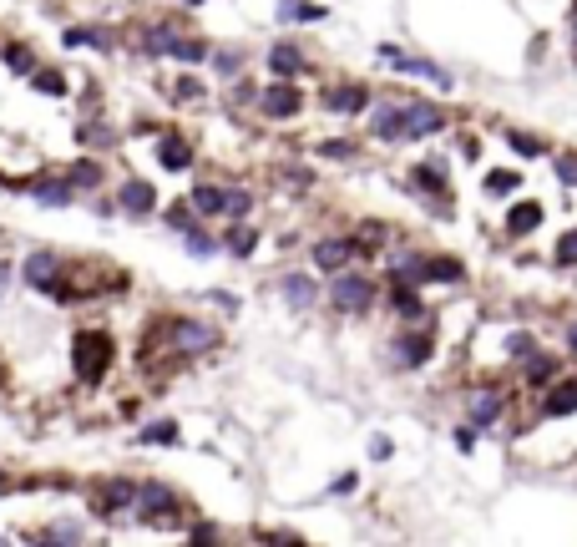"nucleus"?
<instances>
[{"mask_svg":"<svg viewBox=\"0 0 577 547\" xmlns=\"http://www.w3.org/2000/svg\"><path fill=\"white\" fill-rule=\"evenodd\" d=\"M71 355H76V375H81V380H102V370H107V360H112V335L81 330V335L71 340Z\"/></svg>","mask_w":577,"mask_h":547,"instance_id":"nucleus-1","label":"nucleus"},{"mask_svg":"<svg viewBox=\"0 0 577 547\" xmlns=\"http://www.w3.org/2000/svg\"><path fill=\"white\" fill-rule=\"evenodd\" d=\"M329 299H335V309H345V315H360V309H370V299H375V284L365 274H340Z\"/></svg>","mask_w":577,"mask_h":547,"instance_id":"nucleus-2","label":"nucleus"},{"mask_svg":"<svg viewBox=\"0 0 577 547\" xmlns=\"http://www.w3.org/2000/svg\"><path fill=\"white\" fill-rule=\"evenodd\" d=\"M218 345V330L208 320H173V350L178 355H203Z\"/></svg>","mask_w":577,"mask_h":547,"instance_id":"nucleus-3","label":"nucleus"},{"mask_svg":"<svg viewBox=\"0 0 577 547\" xmlns=\"http://www.w3.org/2000/svg\"><path fill=\"white\" fill-rule=\"evenodd\" d=\"M173 507H178V502H173V492L162 487V482H142V487H137V517H142V522L173 517Z\"/></svg>","mask_w":577,"mask_h":547,"instance_id":"nucleus-4","label":"nucleus"},{"mask_svg":"<svg viewBox=\"0 0 577 547\" xmlns=\"http://www.w3.org/2000/svg\"><path fill=\"white\" fill-rule=\"evenodd\" d=\"M431 350H436V340H431L426 330H416V335H400L390 355H395V365H400V370H416V365H426V360H431Z\"/></svg>","mask_w":577,"mask_h":547,"instance_id":"nucleus-5","label":"nucleus"},{"mask_svg":"<svg viewBox=\"0 0 577 547\" xmlns=\"http://www.w3.org/2000/svg\"><path fill=\"white\" fill-rule=\"evenodd\" d=\"M405 122H410V107H395V102H385V107H375V122H370V132H375L380 142H405Z\"/></svg>","mask_w":577,"mask_h":547,"instance_id":"nucleus-6","label":"nucleus"},{"mask_svg":"<svg viewBox=\"0 0 577 547\" xmlns=\"http://www.w3.org/2000/svg\"><path fill=\"white\" fill-rule=\"evenodd\" d=\"M350 259H355V239H324V244H314V269H324V274H340Z\"/></svg>","mask_w":577,"mask_h":547,"instance_id":"nucleus-7","label":"nucleus"},{"mask_svg":"<svg viewBox=\"0 0 577 547\" xmlns=\"http://www.w3.org/2000/svg\"><path fill=\"white\" fill-rule=\"evenodd\" d=\"M380 56L395 61V66L410 71V76H426V82H436V87H451V76H446L441 66H431V61H416V56H405V51H395V46H380Z\"/></svg>","mask_w":577,"mask_h":547,"instance_id":"nucleus-8","label":"nucleus"},{"mask_svg":"<svg viewBox=\"0 0 577 547\" xmlns=\"http://www.w3.org/2000/svg\"><path fill=\"white\" fill-rule=\"evenodd\" d=\"M56 279H61V259L56 254H31L26 259V284L31 289H51L56 294Z\"/></svg>","mask_w":577,"mask_h":547,"instance_id":"nucleus-9","label":"nucleus"},{"mask_svg":"<svg viewBox=\"0 0 577 547\" xmlns=\"http://www.w3.org/2000/svg\"><path fill=\"white\" fill-rule=\"evenodd\" d=\"M324 107H329V112L355 117V112H365V107H370V92H365V87H329V92H324Z\"/></svg>","mask_w":577,"mask_h":547,"instance_id":"nucleus-10","label":"nucleus"},{"mask_svg":"<svg viewBox=\"0 0 577 547\" xmlns=\"http://www.w3.org/2000/svg\"><path fill=\"white\" fill-rule=\"evenodd\" d=\"M259 102H264V112H269V117H294V112L304 107V97H299L289 82H274V87H269Z\"/></svg>","mask_w":577,"mask_h":547,"instance_id":"nucleus-11","label":"nucleus"},{"mask_svg":"<svg viewBox=\"0 0 577 547\" xmlns=\"http://www.w3.org/2000/svg\"><path fill=\"white\" fill-rule=\"evenodd\" d=\"M446 127V117L436 112V107H426V102H410V122H405V137H431V132H441Z\"/></svg>","mask_w":577,"mask_h":547,"instance_id":"nucleus-12","label":"nucleus"},{"mask_svg":"<svg viewBox=\"0 0 577 547\" xmlns=\"http://www.w3.org/2000/svg\"><path fill=\"white\" fill-rule=\"evenodd\" d=\"M572 411H577V380L552 385V396L542 401V416H572Z\"/></svg>","mask_w":577,"mask_h":547,"instance_id":"nucleus-13","label":"nucleus"},{"mask_svg":"<svg viewBox=\"0 0 577 547\" xmlns=\"http://www.w3.org/2000/svg\"><path fill=\"white\" fill-rule=\"evenodd\" d=\"M497 416H502V396H497V390H476V396H471V421H476V431L491 426Z\"/></svg>","mask_w":577,"mask_h":547,"instance_id":"nucleus-14","label":"nucleus"},{"mask_svg":"<svg viewBox=\"0 0 577 547\" xmlns=\"http://www.w3.org/2000/svg\"><path fill=\"white\" fill-rule=\"evenodd\" d=\"M152 203H157V193H152V183H142V178H132V183L122 188V208H127V213H137V218H142V213H152Z\"/></svg>","mask_w":577,"mask_h":547,"instance_id":"nucleus-15","label":"nucleus"},{"mask_svg":"<svg viewBox=\"0 0 577 547\" xmlns=\"http://www.w3.org/2000/svg\"><path fill=\"white\" fill-rule=\"evenodd\" d=\"M284 294H289L294 309H314V299H319V294H314V279H304V274H289V279H284Z\"/></svg>","mask_w":577,"mask_h":547,"instance_id":"nucleus-16","label":"nucleus"},{"mask_svg":"<svg viewBox=\"0 0 577 547\" xmlns=\"http://www.w3.org/2000/svg\"><path fill=\"white\" fill-rule=\"evenodd\" d=\"M162 163H168L173 173H183V168L193 163V147H188L183 137H162Z\"/></svg>","mask_w":577,"mask_h":547,"instance_id":"nucleus-17","label":"nucleus"},{"mask_svg":"<svg viewBox=\"0 0 577 547\" xmlns=\"http://www.w3.org/2000/svg\"><path fill=\"white\" fill-rule=\"evenodd\" d=\"M542 223V208L537 203H517L512 213H507V233H532Z\"/></svg>","mask_w":577,"mask_h":547,"instance_id":"nucleus-18","label":"nucleus"},{"mask_svg":"<svg viewBox=\"0 0 577 547\" xmlns=\"http://www.w3.org/2000/svg\"><path fill=\"white\" fill-rule=\"evenodd\" d=\"M299 66H304V56H299L294 46H274V51H269V71H274V76H294Z\"/></svg>","mask_w":577,"mask_h":547,"instance_id":"nucleus-19","label":"nucleus"},{"mask_svg":"<svg viewBox=\"0 0 577 547\" xmlns=\"http://www.w3.org/2000/svg\"><path fill=\"white\" fill-rule=\"evenodd\" d=\"M127 502H137V487H132V482H107L97 507H102V512H112V507H127Z\"/></svg>","mask_w":577,"mask_h":547,"instance_id":"nucleus-20","label":"nucleus"},{"mask_svg":"<svg viewBox=\"0 0 577 547\" xmlns=\"http://www.w3.org/2000/svg\"><path fill=\"white\" fill-rule=\"evenodd\" d=\"M31 193H36L41 203L61 208V203H71V178H66V183H31Z\"/></svg>","mask_w":577,"mask_h":547,"instance_id":"nucleus-21","label":"nucleus"},{"mask_svg":"<svg viewBox=\"0 0 577 547\" xmlns=\"http://www.w3.org/2000/svg\"><path fill=\"white\" fill-rule=\"evenodd\" d=\"M188 203H193V213H218V208H223V188H208V183H203V188L188 193Z\"/></svg>","mask_w":577,"mask_h":547,"instance_id":"nucleus-22","label":"nucleus"},{"mask_svg":"<svg viewBox=\"0 0 577 547\" xmlns=\"http://www.w3.org/2000/svg\"><path fill=\"white\" fill-rule=\"evenodd\" d=\"M431 279H436V284H456V279H461V264H456V259H426V284H431Z\"/></svg>","mask_w":577,"mask_h":547,"instance_id":"nucleus-23","label":"nucleus"},{"mask_svg":"<svg viewBox=\"0 0 577 547\" xmlns=\"http://www.w3.org/2000/svg\"><path fill=\"white\" fill-rule=\"evenodd\" d=\"M552 375H557V360H547V355L532 350V355H527V380H532V385H547Z\"/></svg>","mask_w":577,"mask_h":547,"instance_id":"nucleus-24","label":"nucleus"},{"mask_svg":"<svg viewBox=\"0 0 577 547\" xmlns=\"http://www.w3.org/2000/svg\"><path fill=\"white\" fill-rule=\"evenodd\" d=\"M284 21H324V6H299V0H279Z\"/></svg>","mask_w":577,"mask_h":547,"instance_id":"nucleus-25","label":"nucleus"},{"mask_svg":"<svg viewBox=\"0 0 577 547\" xmlns=\"http://www.w3.org/2000/svg\"><path fill=\"white\" fill-rule=\"evenodd\" d=\"M142 441H152V446H173V441H178V421H152V426L142 431Z\"/></svg>","mask_w":577,"mask_h":547,"instance_id":"nucleus-26","label":"nucleus"},{"mask_svg":"<svg viewBox=\"0 0 577 547\" xmlns=\"http://www.w3.org/2000/svg\"><path fill=\"white\" fill-rule=\"evenodd\" d=\"M61 46H97V51H112V41H107V36H97V31H66V36H61Z\"/></svg>","mask_w":577,"mask_h":547,"instance_id":"nucleus-27","label":"nucleus"},{"mask_svg":"<svg viewBox=\"0 0 577 547\" xmlns=\"http://www.w3.org/2000/svg\"><path fill=\"white\" fill-rule=\"evenodd\" d=\"M249 203H254V198L243 193V188H228V193H223V213H228V218H243V213H249Z\"/></svg>","mask_w":577,"mask_h":547,"instance_id":"nucleus-28","label":"nucleus"},{"mask_svg":"<svg viewBox=\"0 0 577 547\" xmlns=\"http://www.w3.org/2000/svg\"><path fill=\"white\" fill-rule=\"evenodd\" d=\"M223 249H228V254H238V259H243V254H254V233H249V228H233Z\"/></svg>","mask_w":577,"mask_h":547,"instance_id":"nucleus-29","label":"nucleus"},{"mask_svg":"<svg viewBox=\"0 0 577 547\" xmlns=\"http://www.w3.org/2000/svg\"><path fill=\"white\" fill-rule=\"evenodd\" d=\"M173 56H178V61H193V66H198V61L208 56V46H203V41H183V36H178V46H173Z\"/></svg>","mask_w":577,"mask_h":547,"instance_id":"nucleus-30","label":"nucleus"},{"mask_svg":"<svg viewBox=\"0 0 577 547\" xmlns=\"http://www.w3.org/2000/svg\"><path fill=\"white\" fill-rule=\"evenodd\" d=\"M71 183L92 188V183H102V168H97V163H76V168H71Z\"/></svg>","mask_w":577,"mask_h":547,"instance_id":"nucleus-31","label":"nucleus"},{"mask_svg":"<svg viewBox=\"0 0 577 547\" xmlns=\"http://www.w3.org/2000/svg\"><path fill=\"white\" fill-rule=\"evenodd\" d=\"M486 193H517V173H486Z\"/></svg>","mask_w":577,"mask_h":547,"instance_id":"nucleus-32","label":"nucleus"},{"mask_svg":"<svg viewBox=\"0 0 577 547\" xmlns=\"http://www.w3.org/2000/svg\"><path fill=\"white\" fill-rule=\"evenodd\" d=\"M507 142L522 152V158H537V152H542V142H537V137H527V132H507Z\"/></svg>","mask_w":577,"mask_h":547,"instance_id":"nucleus-33","label":"nucleus"},{"mask_svg":"<svg viewBox=\"0 0 577 547\" xmlns=\"http://www.w3.org/2000/svg\"><path fill=\"white\" fill-rule=\"evenodd\" d=\"M557 264L567 269V264H577V228L572 233H562V244H557Z\"/></svg>","mask_w":577,"mask_h":547,"instance_id":"nucleus-34","label":"nucleus"},{"mask_svg":"<svg viewBox=\"0 0 577 547\" xmlns=\"http://www.w3.org/2000/svg\"><path fill=\"white\" fill-rule=\"evenodd\" d=\"M319 158H355V142H319Z\"/></svg>","mask_w":577,"mask_h":547,"instance_id":"nucleus-35","label":"nucleus"},{"mask_svg":"<svg viewBox=\"0 0 577 547\" xmlns=\"http://www.w3.org/2000/svg\"><path fill=\"white\" fill-rule=\"evenodd\" d=\"M416 183H426V188H441V183H446V168H441V163H426V168H416Z\"/></svg>","mask_w":577,"mask_h":547,"instance_id":"nucleus-36","label":"nucleus"},{"mask_svg":"<svg viewBox=\"0 0 577 547\" xmlns=\"http://www.w3.org/2000/svg\"><path fill=\"white\" fill-rule=\"evenodd\" d=\"M41 542H81V527H76V522H71V527L61 522V527H51V532H41Z\"/></svg>","mask_w":577,"mask_h":547,"instance_id":"nucleus-37","label":"nucleus"},{"mask_svg":"<svg viewBox=\"0 0 577 547\" xmlns=\"http://www.w3.org/2000/svg\"><path fill=\"white\" fill-rule=\"evenodd\" d=\"M6 66L11 71H31V51L26 46H6Z\"/></svg>","mask_w":577,"mask_h":547,"instance_id":"nucleus-38","label":"nucleus"},{"mask_svg":"<svg viewBox=\"0 0 577 547\" xmlns=\"http://www.w3.org/2000/svg\"><path fill=\"white\" fill-rule=\"evenodd\" d=\"M36 87H41L46 97H61V92H66V82H61V76H51V71H41V76H36Z\"/></svg>","mask_w":577,"mask_h":547,"instance_id":"nucleus-39","label":"nucleus"},{"mask_svg":"<svg viewBox=\"0 0 577 547\" xmlns=\"http://www.w3.org/2000/svg\"><path fill=\"white\" fill-rule=\"evenodd\" d=\"M188 249H193L198 259H208V254H213V239H208V233H198V228H193V233H188Z\"/></svg>","mask_w":577,"mask_h":547,"instance_id":"nucleus-40","label":"nucleus"},{"mask_svg":"<svg viewBox=\"0 0 577 547\" xmlns=\"http://www.w3.org/2000/svg\"><path fill=\"white\" fill-rule=\"evenodd\" d=\"M507 355H532V335H507Z\"/></svg>","mask_w":577,"mask_h":547,"instance_id":"nucleus-41","label":"nucleus"},{"mask_svg":"<svg viewBox=\"0 0 577 547\" xmlns=\"http://www.w3.org/2000/svg\"><path fill=\"white\" fill-rule=\"evenodd\" d=\"M168 218H173V228H183V233H193V213H188V208H173Z\"/></svg>","mask_w":577,"mask_h":547,"instance_id":"nucleus-42","label":"nucleus"},{"mask_svg":"<svg viewBox=\"0 0 577 547\" xmlns=\"http://www.w3.org/2000/svg\"><path fill=\"white\" fill-rule=\"evenodd\" d=\"M557 178H562V183H577V163H572V158H557Z\"/></svg>","mask_w":577,"mask_h":547,"instance_id":"nucleus-43","label":"nucleus"},{"mask_svg":"<svg viewBox=\"0 0 577 547\" xmlns=\"http://www.w3.org/2000/svg\"><path fill=\"white\" fill-rule=\"evenodd\" d=\"M329 492H335V497H350V492H355V477H350V472L335 477V487H329Z\"/></svg>","mask_w":577,"mask_h":547,"instance_id":"nucleus-44","label":"nucleus"},{"mask_svg":"<svg viewBox=\"0 0 577 547\" xmlns=\"http://www.w3.org/2000/svg\"><path fill=\"white\" fill-rule=\"evenodd\" d=\"M213 66H218V71H233V66H238V56H228V51H218V56H213Z\"/></svg>","mask_w":577,"mask_h":547,"instance_id":"nucleus-45","label":"nucleus"},{"mask_svg":"<svg viewBox=\"0 0 577 547\" xmlns=\"http://www.w3.org/2000/svg\"><path fill=\"white\" fill-rule=\"evenodd\" d=\"M370 456H375V461H385V456H390V441H385V436H375V446H370Z\"/></svg>","mask_w":577,"mask_h":547,"instance_id":"nucleus-46","label":"nucleus"},{"mask_svg":"<svg viewBox=\"0 0 577 547\" xmlns=\"http://www.w3.org/2000/svg\"><path fill=\"white\" fill-rule=\"evenodd\" d=\"M193 537H198V542H218V527H208V522H203V527H193Z\"/></svg>","mask_w":577,"mask_h":547,"instance_id":"nucleus-47","label":"nucleus"},{"mask_svg":"<svg viewBox=\"0 0 577 547\" xmlns=\"http://www.w3.org/2000/svg\"><path fill=\"white\" fill-rule=\"evenodd\" d=\"M567 345H572V350H577V325H572V330H567Z\"/></svg>","mask_w":577,"mask_h":547,"instance_id":"nucleus-48","label":"nucleus"},{"mask_svg":"<svg viewBox=\"0 0 577 547\" xmlns=\"http://www.w3.org/2000/svg\"><path fill=\"white\" fill-rule=\"evenodd\" d=\"M0 294H6V264H0Z\"/></svg>","mask_w":577,"mask_h":547,"instance_id":"nucleus-49","label":"nucleus"},{"mask_svg":"<svg viewBox=\"0 0 577 547\" xmlns=\"http://www.w3.org/2000/svg\"><path fill=\"white\" fill-rule=\"evenodd\" d=\"M0 492H6V477H0Z\"/></svg>","mask_w":577,"mask_h":547,"instance_id":"nucleus-50","label":"nucleus"},{"mask_svg":"<svg viewBox=\"0 0 577 547\" xmlns=\"http://www.w3.org/2000/svg\"><path fill=\"white\" fill-rule=\"evenodd\" d=\"M188 6H198V0H188Z\"/></svg>","mask_w":577,"mask_h":547,"instance_id":"nucleus-51","label":"nucleus"}]
</instances>
